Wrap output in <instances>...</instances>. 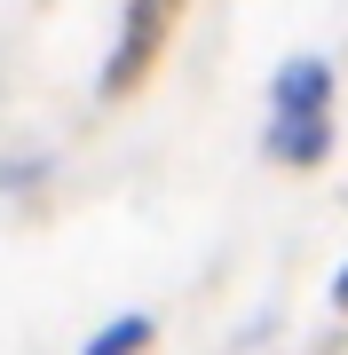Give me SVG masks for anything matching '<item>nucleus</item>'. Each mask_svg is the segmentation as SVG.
<instances>
[{
	"label": "nucleus",
	"mask_w": 348,
	"mask_h": 355,
	"mask_svg": "<svg viewBox=\"0 0 348 355\" xmlns=\"http://www.w3.org/2000/svg\"><path fill=\"white\" fill-rule=\"evenodd\" d=\"M174 16H182V0H127V16H119V48H111V64H103V103H119L142 71L158 64Z\"/></svg>",
	"instance_id": "f257e3e1"
},
{
	"label": "nucleus",
	"mask_w": 348,
	"mask_h": 355,
	"mask_svg": "<svg viewBox=\"0 0 348 355\" xmlns=\"http://www.w3.org/2000/svg\"><path fill=\"white\" fill-rule=\"evenodd\" d=\"M309 119H333V64L324 55H293L270 87V127H309Z\"/></svg>",
	"instance_id": "f03ea898"
},
{
	"label": "nucleus",
	"mask_w": 348,
	"mask_h": 355,
	"mask_svg": "<svg viewBox=\"0 0 348 355\" xmlns=\"http://www.w3.org/2000/svg\"><path fill=\"white\" fill-rule=\"evenodd\" d=\"M333 150V119H309V127H270V158L285 166H317Z\"/></svg>",
	"instance_id": "7ed1b4c3"
},
{
	"label": "nucleus",
	"mask_w": 348,
	"mask_h": 355,
	"mask_svg": "<svg viewBox=\"0 0 348 355\" xmlns=\"http://www.w3.org/2000/svg\"><path fill=\"white\" fill-rule=\"evenodd\" d=\"M151 340H158V324H151V316H111V324L95 331V340L79 347V355H142Z\"/></svg>",
	"instance_id": "20e7f679"
},
{
	"label": "nucleus",
	"mask_w": 348,
	"mask_h": 355,
	"mask_svg": "<svg viewBox=\"0 0 348 355\" xmlns=\"http://www.w3.org/2000/svg\"><path fill=\"white\" fill-rule=\"evenodd\" d=\"M333 308H340V316H348V268H340V277H333Z\"/></svg>",
	"instance_id": "39448f33"
}]
</instances>
